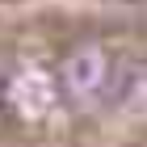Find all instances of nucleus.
<instances>
[{
    "label": "nucleus",
    "mask_w": 147,
    "mask_h": 147,
    "mask_svg": "<svg viewBox=\"0 0 147 147\" xmlns=\"http://www.w3.org/2000/svg\"><path fill=\"white\" fill-rule=\"evenodd\" d=\"M105 71H109V55H105L101 46H80V51H71V55L63 59L59 84H63L67 97H84V101H92L97 88H101V80H105Z\"/></svg>",
    "instance_id": "nucleus-1"
},
{
    "label": "nucleus",
    "mask_w": 147,
    "mask_h": 147,
    "mask_svg": "<svg viewBox=\"0 0 147 147\" xmlns=\"http://www.w3.org/2000/svg\"><path fill=\"white\" fill-rule=\"evenodd\" d=\"M13 97L17 101H30V105H42L46 101V71H21V76L13 80Z\"/></svg>",
    "instance_id": "nucleus-2"
}]
</instances>
